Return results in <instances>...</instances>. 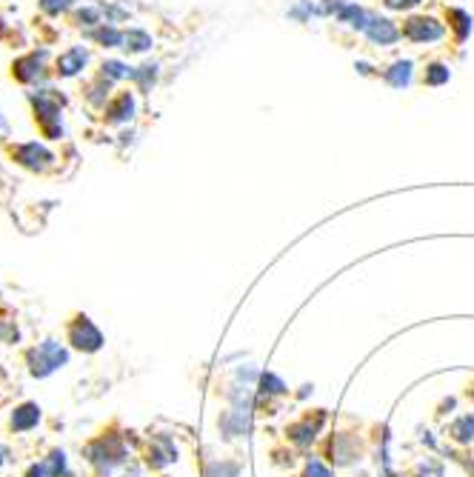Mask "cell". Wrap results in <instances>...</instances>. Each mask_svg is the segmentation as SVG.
<instances>
[{
    "instance_id": "1",
    "label": "cell",
    "mask_w": 474,
    "mask_h": 477,
    "mask_svg": "<svg viewBox=\"0 0 474 477\" xmlns=\"http://www.w3.org/2000/svg\"><path fill=\"white\" fill-rule=\"evenodd\" d=\"M403 35L415 43H426V40H437L443 35V26L434 23L431 17H412L406 26H403Z\"/></svg>"
},
{
    "instance_id": "2",
    "label": "cell",
    "mask_w": 474,
    "mask_h": 477,
    "mask_svg": "<svg viewBox=\"0 0 474 477\" xmlns=\"http://www.w3.org/2000/svg\"><path fill=\"white\" fill-rule=\"evenodd\" d=\"M31 363H40V369L35 372V374H49L52 369H57L60 363H66V351H63L54 340H46L35 354H31ZM35 366H31V369H35Z\"/></svg>"
},
{
    "instance_id": "3",
    "label": "cell",
    "mask_w": 474,
    "mask_h": 477,
    "mask_svg": "<svg viewBox=\"0 0 474 477\" xmlns=\"http://www.w3.org/2000/svg\"><path fill=\"white\" fill-rule=\"evenodd\" d=\"M72 343L77 346V349H89V351H94L101 346V332L94 329V326L86 320V317H80L77 320V326H72Z\"/></svg>"
},
{
    "instance_id": "4",
    "label": "cell",
    "mask_w": 474,
    "mask_h": 477,
    "mask_svg": "<svg viewBox=\"0 0 474 477\" xmlns=\"http://www.w3.org/2000/svg\"><path fill=\"white\" fill-rule=\"evenodd\" d=\"M15 158H17L23 166H29V169H40V166H46V160H52V155L46 152L43 146H38V143H26V146H20L17 152H15Z\"/></svg>"
},
{
    "instance_id": "5",
    "label": "cell",
    "mask_w": 474,
    "mask_h": 477,
    "mask_svg": "<svg viewBox=\"0 0 474 477\" xmlns=\"http://www.w3.org/2000/svg\"><path fill=\"white\" fill-rule=\"evenodd\" d=\"M366 32H369V38H371L374 43H380V46L394 43V40H397V35H400L392 20H371V23L366 26Z\"/></svg>"
},
{
    "instance_id": "6",
    "label": "cell",
    "mask_w": 474,
    "mask_h": 477,
    "mask_svg": "<svg viewBox=\"0 0 474 477\" xmlns=\"http://www.w3.org/2000/svg\"><path fill=\"white\" fill-rule=\"evenodd\" d=\"M83 63H86V52L83 49H72V52H66L57 61V72L69 77V75H77L83 69Z\"/></svg>"
},
{
    "instance_id": "7",
    "label": "cell",
    "mask_w": 474,
    "mask_h": 477,
    "mask_svg": "<svg viewBox=\"0 0 474 477\" xmlns=\"http://www.w3.org/2000/svg\"><path fill=\"white\" fill-rule=\"evenodd\" d=\"M38 417H40V409H38V406H31V403H29V406H20V409L15 411V417H12V426L20 429V432H23V429H31V426L38 423Z\"/></svg>"
},
{
    "instance_id": "8",
    "label": "cell",
    "mask_w": 474,
    "mask_h": 477,
    "mask_svg": "<svg viewBox=\"0 0 474 477\" xmlns=\"http://www.w3.org/2000/svg\"><path fill=\"white\" fill-rule=\"evenodd\" d=\"M15 75L17 80H35L40 75V61L38 57H23V61L15 63Z\"/></svg>"
},
{
    "instance_id": "9",
    "label": "cell",
    "mask_w": 474,
    "mask_h": 477,
    "mask_svg": "<svg viewBox=\"0 0 474 477\" xmlns=\"http://www.w3.org/2000/svg\"><path fill=\"white\" fill-rule=\"evenodd\" d=\"M132 109H135L132 98L129 95H120L117 103L109 109V117H112V121H126V117H132Z\"/></svg>"
},
{
    "instance_id": "10",
    "label": "cell",
    "mask_w": 474,
    "mask_h": 477,
    "mask_svg": "<svg viewBox=\"0 0 474 477\" xmlns=\"http://www.w3.org/2000/svg\"><path fill=\"white\" fill-rule=\"evenodd\" d=\"M449 20H454L452 26H454V32H457V38L463 40V38L468 35V29H471V17H468L466 12H457V9H452V12H449Z\"/></svg>"
},
{
    "instance_id": "11",
    "label": "cell",
    "mask_w": 474,
    "mask_h": 477,
    "mask_svg": "<svg viewBox=\"0 0 474 477\" xmlns=\"http://www.w3.org/2000/svg\"><path fill=\"white\" fill-rule=\"evenodd\" d=\"M386 77H389L392 86H406L408 77H412V66H408V63H397V66H392V72Z\"/></svg>"
},
{
    "instance_id": "12",
    "label": "cell",
    "mask_w": 474,
    "mask_h": 477,
    "mask_svg": "<svg viewBox=\"0 0 474 477\" xmlns=\"http://www.w3.org/2000/svg\"><path fill=\"white\" fill-rule=\"evenodd\" d=\"M123 40L129 43L126 49H132V52H146V49L151 46V40H149V35H146V32H129Z\"/></svg>"
},
{
    "instance_id": "13",
    "label": "cell",
    "mask_w": 474,
    "mask_h": 477,
    "mask_svg": "<svg viewBox=\"0 0 474 477\" xmlns=\"http://www.w3.org/2000/svg\"><path fill=\"white\" fill-rule=\"evenodd\" d=\"M449 80V69L446 66H429V72H426V83L429 86H440V83H446Z\"/></svg>"
},
{
    "instance_id": "14",
    "label": "cell",
    "mask_w": 474,
    "mask_h": 477,
    "mask_svg": "<svg viewBox=\"0 0 474 477\" xmlns=\"http://www.w3.org/2000/svg\"><path fill=\"white\" fill-rule=\"evenodd\" d=\"M94 38H98L101 43H109V46H117L123 40V35H117L114 29H101V32H94Z\"/></svg>"
},
{
    "instance_id": "15",
    "label": "cell",
    "mask_w": 474,
    "mask_h": 477,
    "mask_svg": "<svg viewBox=\"0 0 474 477\" xmlns=\"http://www.w3.org/2000/svg\"><path fill=\"white\" fill-rule=\"evenodd\" d=\"M69 3H72V0H40L43 12H49V15H57L60 9H66Z\"/></svg>"
},
{
    "instance_id": "16",
    "label": "cell",
    "mask_w": 474,
    "mask_h": 477,
    "mask_svg": "<svg viewBox=\"0 0 474 477\" xmlns=\"http://www.w3.org/2000/svg\"><path fill=\"white\" fill-rule=\"evenodd\" d=\"M103 75H109V77H123L126 72H123V63H114V61H112V63L103 66Z\"/></svg>"
},
{
    "instance_id": "17",
    "label": "cell",
    "mask_w": 474,
    "mask_h": 477,
    "mask_svg": "<svg viewBox=\"0 0 474 477\" xmlns=\"http://www.w3.org/2000/svg\"><path fill=\"white\" fill-rule=\"evenodd\" d=\"M415 3H420V0H386L389 9H412Z\"/></svg>"
},
{
    "instance_id": "18",
    "label": "cell",
    "mask_w": 474,
    "mask_h": 477,
    "mask_svg": "<svg viewBox=\"0 0 474 477\" xmlns=\"http://www.w3.org/2000/svg\"><path fill=\"white\" fill-rule=\"evenodd\" d=\"M40 474H43V469H31L29 471V477H40Z\"/></svg>"
}]
</instances>
